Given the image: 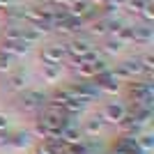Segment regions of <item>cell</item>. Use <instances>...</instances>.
Segmentation results:
<instances>
[{
  "mask_svg": "<svg viewBox=\"0 0 154 154\" xmlns=\"http://www.w3.org/2000/svg\"><path fill=\"white\" fill-rule=\"evenodd\" d=\"M110 71H113V76H115L120 83H129V81L140 78L143 67H140V60L138 58H129V60H124V62H120L117 67H110Z\"/></svg>",
  "mask_w": 154,
  "mask_h": 154,
  "instance_id": "6da1fadb",
  "label": "cell"
},
{
  "mask_svg": "<svg viewBox=\"0 0 154 154\" xmlns=\"http://www.w3.org/2000/svg\"><path fill=\"white\" fill-rule=\"evenodd\" d=\"M44 103H46V94H44V92H39V90H26V92H21L16 106H19L21 110H26V113H39Z\"/></svg>",
  "mask_w": 154,
  "mask_h": 154,
  "instance_id": "7a4b0ae2",
  "label": "cell"
},
{
  "mask_svg": "<svg viewBox=\"0 0 154 154\" xmlns=\"http://www.w3.org/2000/svg\"><path fill=\"white\" fill-rule=\"evenodd\" d=\"M64 48H67V58H69L71 62H81V60H83L90 51H94L97 46L92 44L90 39L74 37L71 42H67V44H64Z\"/></svg>",
  "mask_w": 154,
  "mask_h": 154,
  "instance_id": "3957f363",
  "label": "cell"
},
{
  "mask_svg": "<svg viewBox=\"0 0 154 154\" xmlns=\"http://www.w3.org/2000/svg\"><path fill=\"white\" fill-rule=\"evenodd\" d=\"M106 124H120L124 122V117H127V103L124 101H108L103 106L101 115H99Z\"/></svg>",
  "mask_w": 154,
  "mask_h": 154,
  "instance_id": "277c9868",
  "label": "cell"
},
{
  "mask_svg": "<svg viewBox=\"0 0 154 154\" xmlns=\"http://www.w3.org/2000/svg\"><path fill=\"white\" fill-rule=\"evenodd\" d=\"M92 83L99 88L101 94H108V97H115L117 92H120V88H122V83L113 76V71H110V69L103 71V74H97V76L92 78Z\"/></svg>",
  "mask_w": 154,
  "mask_h": 154,
  "instance_id": "5b68a950",
  "label": "cell"
},
{
  "mask_svg": "<svg viewBox=\"0 0 154 154\" xmlns=\"http://www.w3.org/2000/svg\"><path fill=\"white\" fill-rule=\"evenodd\" d=\"M39 58H42V64H62L67 60V48L64 44H48L42 48Z\"/></svg>",
  "mask_w": 154,
  "mask_h": 154,
  "instance_id": "8992f818",
  "label": "cell"
},
{
  "mask_svg": "<svg viewBox=\"0 0 154 154\" xmlns=\"http://www.w3.org/2000/svg\"><path fill=\"white\" fill-rule=\"evenodd\" d=\"M0 51L7 53V55H12V58H23V55H28V51H30V46L26 44V42H9V39H0Z\"/></svg>",
  "mask_w": 154,
  "mask_h": 154,
  "instance_id": "52a82bcc",
  "label": "cell"
},
{
  "mask_svg": "<svg viewBox=\"0 0 154 154\" xmlns=\"http://www.w3.org/2000/svg\"><path fill=\"white\" fill-rule=\"evenodd\" d=\"M103 127H106V122H103L99 115H94V117H90V120H85L83 127H78V129H81L83 138L88 140V138H97V136L103 131Z\"/></svg>",
  "mask_w": 154,
  "mask_h": 154,
  "instance_id": "ba28073f",
  "label": "cell"
},
{
  "mask_svg": "<svg viewBox=\"0 0 154 154\" xmlns=\"http://www.w3.org/2000/svg\"><path fill=\"white\" fill-rule=\"evenodd\" d=\"M28 83H30V78H28L26 71H12L9 76H7V88L12 92H16V94H21V92L28 90Z\"/></svg>",
  "mask_w": 154,
  "mask_h": 154,
  "instance_id": "9c48e42d",
  "label": "cell"
},
{
  "mask_svg": "<svg viewBox=\"0 0 154 154\" xmlns=\"http://www.w3.org/2000/svg\"><path fill=\"white\" fill-rule=\"evenodd\" d=\"M32 145V136L30 131H9V145L7 147L14 149H26Z\"/></svg>",
  "mask_w": 154,
  "mask_h": 154,
  "instance_id": "30bf717a",
  "label": "cell"
},
{
  "mask_svg": "<svg viewBox=\"0 0 154 154\" xmlns=\"http://www.w3.org/2000/svg\"><path fill=\"white\" fill-rule=\"evenodd\" d=\"M81 140H85V138H83V134H81V129H78L76 124L64 127L62 131H60V143H62V147L74 145V143H81Z\"/></svg>",
  "mask_w": 154,
  "mask_h": 154,
  "instance_id": "8fae6325",
  "label": "cell"
},
{
  "mask_svg": "<svg viewBox=\"0 0 154 154\" xmlns=\"http://www.w3.org/2000/svg\"><path fill=\"white\" fill-rule=\"evenodd\" d=\"M154 42V30L149 26H134V44H140V46H149Z\"/></svg>",
  "mask_w": 154,
  "mask_h": 154,
  "instance_id": "7c38bea8",
  "label": "cell"
},
{
  "mask_svg": "<svg viewBox=\"0 0 154 154\" xmlns=\"http://www.w3.org/2000/svg\"><path fill=\"white\" fill-rule=\"evenodd\" d=\"M42 78L44 83H58L62 78V64H42Z\"/></svg>",
  "mask_w": 154,
  "mask_h": 154,
  "instance_id": "4fadbf2b",
  "label": "cell"
},
{
  "mask_svg": "<svg viewBox=\"0 0 154 154\" xmlns=\"http://www.w3.org/2000/svg\"><path fill=\"white\" fill-rule=\"evenodd\" d=\"M71 69L78 81H92L94 78V67L90 62H71Z\"/></svg>",
  "mask_w": 154,
  "mask_h": 154,
  "instance_id": "5bb4252c",
  "label": "cell"
},
{
  "mask_svg": "<svg viewBox=\"0 0 154 154\" xmlns=\"http://www.w3.org/2000/svg\"><path fill=\"white\" fill-rule=\"evenodd\" d=\"M5 19H7V26H26L23 23V7L9 5L5 9Z\"/></svg>",
  "mask_w": 154,
  "mask_h": 154,
  "instance_id": "9a60e30c",
  "label": "cell"
},
{
  "mask_svg": "<svg viewBox=\"0 0 154 154\" xmlns=\"http://www.w3.org/2000/svg\"><path fill=\"white\" fill-rule=\"evenodd\" d=\"M44 35H46V32H42L39 28H35V26H23V42H26L28 46L39 44V42L44 39Z\"/></svg>",
  "mask_w": 154,
  "mask_h": 154,
  "instance_id": "2e32d148",
  "label": "cell"
},
{
  "mask_svg": "<svg viewBox=\"0 0 154 154\" xmlns=\"http://www.w3.org/2000/svg\"><path fill=\"white\" fill-rule=\"evenodd\" d=\"M62 143L60 140H39L35 154H62Z\"/></svg>",
  "mask_w": 154,
  "mask_h": 154,
  "instance_id": "e0dca14e",
  "label": "cell"
},
{
  "mask_svg": "<svg viewBox=\"0 0 154 154\" xmlns=\"http://www.w3.org/2000/svg\"><path fill=\"white\" fill-rule=\"evenodd\" d=\"M0 39H9V42H23V26H5L0 30Z\"/></svg>",
  "mask_w": 154,
  "mask_h": 154,
  "instance_id": "ac0fdd59",
  "label": "cell"
},
{
  "mask_svg": "<svg viewBox=\"0 0 154 154\" xmlns=\"http://www.w3.org/2000/svg\"><path fill=\"white\" fill-rule=\"evenodd\" d=\"M136 145H138L143 152H147V154H149V152L154 149V134H149V131H143V134L136 138Z\"/></svg>",
  "mask_w": 154,
  "mask_h": 154,
  "instance_id": "d6986e66",
  "label": "cell"
},
{
  "mask_svg": "<svg viewBox=\"0 0 154 154\" xmlns=\"http://www.w3.org/2000/svg\"><path fill=\"white\" fill-rule=\"evenodd\" d=\"M122 48H124V46L120 44L115 37H110V35L106 37V42H103V46H101V51L106 53V55H117V53L122 51Z\"/></svg>",
  "mask_w": 154,
  "mask_h": 154,
  "instance_id": "ffe728a7",
  "label": "cell"
},
{
  "mask_svg": "<svg viewBox=\"0 0 154 154\" xmlns=\"http://www.w3.org/2000/svg\"><path fill=\"white\" fill-rule=\"evenodd\" d=\"M14 60H16V58H12V55H7V53L0 51V74H12Z\"/></svg>",
  "mask_w": 154,
  "mask_h": 154,
  "instance_id": "44dd1931",
  "label": "cell"
},
{
  "mask_svg": "<svg viewBox=\"0 0 154 154\" xmlns=\"http://www.w3.org/2000/svg\"><path fill=\"white\" fill-rule=\"evenodd\" d=\"M147 2H152V0H127V2H124V9L131 12V14H140L143 7L147 5Z\"/></svg>",
  "mask_w": 154,
  "mask_h": 154,
  "instance_id": "7402d4cb",
  "label": "cell"
},
{
  "mask_svg": "<svg viewBox=\"0 0 154 154\" xmlns=\"http://www.w3.org/2000/svg\"><path fill=\"white\" fill-rule=\"evenodd\" d=\"M62 152L64 154H88V147H85V140H81V143H74V145H67Z\"/></svg>",
  "mask_w": 154,
  "mask_h": 154,
  "instance_id": "603a6c76",
  "label": "cell"
},
{
  "mask_svg": "<svg viewBox=\"0 0 154 154\" xmlns=\"http://www.w3.org/2000/svg\"><path fill=\"white\" fill-rule=\"evenodd\" d=\"M140 19L145 21V26H149L154 21V2H147V5L143 7V12H140Z\"/></svg>",
  "mask_w": 154,
  "mask_h": 154,
  "instance_id": "cb8c5ba5",
  "label": "cell"
},
{
  "mask_svg": "<svg viewBox=\"0 0 154 154\" xmlns=\"http://www.w3.org/2000/svg\"><path fill=\"white\" fill-rule=\"evenodd\" d=\"M140 67H143V71H154V55L152 53H145V55H140Z\"/></svg>",
  "mask_w": 154,
  "mask_h": 154,
  "instance_id": "d4e9b609",
  "label": "cell"
},
{
  "mask_svg": "<svg viewBox=\"0 0 154 154\" xmlns=\"http://www.w3.org/2000/svg\"><path fill=\"white\" fill-rule=\"evenodd\" d=\"M0 131H9V115L0 113Z\"/></svg>",
  "mask_w": 154,
  "mask_h": 154,
  "instance_id": "484cf974",
  "label": "cell"
},
{
  "mask_svg": "<svg viewBox=\"0 0 154 154\" xmlns=\"http://www.w3.org/2000/svg\"><path fill=\"white\" fill-rule=\"evenodd\" d=\"M9 145V131H0V147Z\"/></svg>",
  "mask_w": 154,
  "mask_h": 154,
  "instance_id": "4316f807",
  "label": "cell"
},
{
  "mask_svg": "<svg viewBox=\"0 0 154 154\" xmlns=\"http://www.w3.org/2000/svg\"><path fill=\"white\" fill-rule=\"evenodd\" d=\"M48 2L55 7H69V0H48Z\"/></svg>",
  "mask_w": 154,
  "mask_h": 154,
  "instance_id": "83f0119b",
  "label": "cell"
},
{
  "mask_svg": "<svg viewBox=\"0 0 154 154\" xmlns=\"http://www.w3.org/2000/svg\"><path fill=\"white\" fill-rule=\"evenodd\" d=\"M9 5H14V0H0V9H7Z\"/></svg>",
  "mask_w": 154,
  "mask_h": 154,
  "instance_id": "f1b7e54d",
  "label": "cell"
},
{
  "mask_svg": "<svg viewBox=\"0 0 154 154\" xmlns=\"http://www.w3.org/2000/svg\"><path fill=\"white\" fill-rule=\"evenodd\" d=\"M62 154H64V152H62Z\"/></svg>",
  "mask_w": 154,
  "mask_h": 154,
  "instance_id": "f546056e",
  "label": "cell"
}]
</instances>
